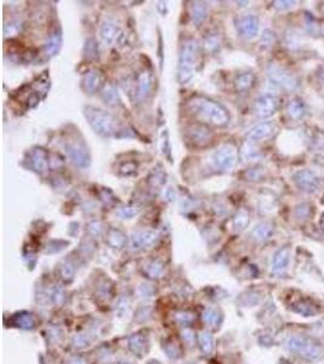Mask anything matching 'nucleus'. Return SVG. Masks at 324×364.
Segmentation results:
<instances>
[{"mask_svg":"<svg viewBox=\"0 0 324 364\" xmlns=\"http://www.w3.org/2000/svg\"><path fill=\"white\" fill-rule=\"evenodd\" d=\"M189 109L198 118L215 127H225L230 123V113L222 104L207 97H195L189 102Z\"/></svg>","mask_w":324,"mask_h":364,"instance_id":"obj_1","label":"nucleus"},{"mask_svg":"<svg viewBox=\"0 0 324 364\" xmlns=\"http://www.w3.org/2000/svg\"><path fill=\"white\" fill-rule=\"evenodd\" d=\"M84 116L91 129L102 137H113L119 133L120 128L117 118L103 109L87 106L84 108Z\"/></svg>","mask_w":324,"mask_h":364,"instance_id":"obj_2","label":"nucleus"},{"mask_svg":"<svg viewBox=\"0 0 324 364\" xmlns=\"http://www.w3.org/2000/svg\"><path fill=\"white\" fill-rule=\"evenodd\" d=\"M199 61V44L197 40L188 39L182 44L179 57V82L187 84L195 73V67Z\"/></svg>","mask_w":324,"mask_h":364,"instance_id":"obj_3","label":"nucleus"},{"mask_svg":"<svg viewBox=\"0 0 324 364\" xmlns=\"http://www.w3.org/2000/svg\"><path fill=\"white\" fill-rule=\"evenodd\" d=\"M285 347L290 352L310 362H318L324 357V351L320 344L307 336L293 335L285 341Z\"/></svg>","mask_w":324,"mask_h":364,"instance_id":"obj_4","label":"nucleus"},{"mask_svg":"<svg viewBox=\"0 0 324 364\" xmlns=\"http://www.w3.org/2000/svg\"><path fill=\"white\" fill-rule=\"evenodd\" d=\"M65 151L76 167L85 169L90 165L91 157L89 148L83 140H78L77 137L68 138L65 142Z\"/></svg>","mask_w":324,"mask_h":364,"instance_id":"obj_5","label":"nucleus"},{"mask_svg":"<svg viewBox=\"0 0 324 364\" xmlns=\"http://www.w3.org/2000/svg\"><path fill=\"white\" fill-rule=\"evenodd\" d=\"M238 160L237 148L232 143H225L219 147L211 156V163L216 169L229 171L234 167Z\"/></svg>","mask_w":324,"mask_h":364,"instance_id":"obj_6","label":"nucleus"},{"mask_svg":"<svg viewBox=\"0 0 324 364\" xmlns=\"http://www.w3.org/2000/svg\"><path fill=\"white\" fill-rule=\"evenodd\" d=\"M267 74L272 84H275L276 87L288 91L295 90L299 87L298 78L282 67L271 65L267 68Z\"/></svg>","mask_w":324,"mask_h":364,"instance_id":"obj_7","label":"nucleus"},{"mask_svg":"<svg viewBox=\"0 0 324 364\" xmlns=\"http://www.w3.org/2000/svg\"><path fill=\"white\" fill-rule=\"evenodd\" d=\"M186 136L194 147H207L214 138L213 131L203 123L189 125L186 129Z\"/></svg>","mask_w":324,"mask_h":364,"instance_id":"obj_8","label":"nucleus"},{"mask_svg":"<svg viewBox=\"0 0 324 364\" xmlns=\"http://www.w3.org/2000/svg\"><path fill=\"white\" fill-rule=\"evenodd\" d=\"M293 181L296 187L305 193H315L320 187V178L309 169L299 170L293 175Z\"/></svg>","mask_w":324,"mask_h":364,"instance_id":"obj_9","label":"nucleus"},{"mask_svg":"<svg viewBox=\"0 0 324 364\" xmlns=\"http://www.w3.org/2000/svg\"><path fill=\"white\" fill-rule=\"evenodd\" d=\"M278 107H279V101L276 96L266 95L261 96L254 103V113L259 118H269L273 116L277 112Z\"/></svg>","mask_w":324,"mask_h":364,"instance_id":"obj_10","label":"nucleus"},{"mask_svg":"<svg viewBox=\"0 0 324 364\" xmlns=\"http://www.w3.org/2000/svg\"><path fill=\"white\" fill-rule=\"evenodd\" d=\"M100 37L104 45L111 46L116 42H119V39L123 37V32L116 21L106 18L101 23Z\"/></svg>","mask_w":324,"mask_h":364,"instance_id":"obj_11","label":"nucleus"},{"mask_svg":"<svg viewBox=\"0 0 324 364\" xmlns=\"http://www.w3.org/2000/svg\"><path fill=\"white\" fill-rule=\"evenodd\" d=\"M238 33L245 39H253L258 36L260 22L259 18L254 15H245L242 16L235 22Z\"/></svg>","mask_w":324,"mask_h":364,"instance_id":"obj_12","label":"nucleus"},{"mask_svg":"<svg viewBox=\"0 0 324 364\" xmlns=\"http://www.w3.org/2000/svg\"><path fill=\"white\" fill-rule=\"evenodd\" d=\"M158 239V234L153 231L136 232L131 235L129 247L133 251H140L154 244Z\"/></svg>","mask_w":324,"mask_h":364,"instance_id":"obj_13","label":"nucleus"},{"mask_svg":"<svg viewBox=\"0 0 324 364\" xmlns=\"http://www.w3.org/2000/svg\"><path fill=\"white\" fill-rule=\"evenodd\" d=\"M50 154L43 147H36L29 152V164L37 173H44L50 165Z\"/></svg>","mask_w":324,"mask_h":364,"instance_id":"obj_14","label":"nucleus"},{"mask_svg":"<svg viewBox=\"0 0 324 364\" xmlns=\"http://www.w3.org/2000/svg\"><path fill=\"white\" fill-rule=\"evenodd\" d=\"M290 264V250L289 248L283 247L275 253L271 262V271L273 274H283L288 270Z\"/></svg>","mask_w":324,"mask_h":364,"instance_id":"obj_15","label":"nucleus"},{"mask_svg":"<svg viewBox=\"0 0 324 364\" xmlns=\"http://www.w3.org/2000/svg\"><path fill=\"white\" fill-rule=\"evenodd\" d=\"M103 85V77L96 69H91V71L87 72L82 78V88L87 93H95L102 88Z\"/></svg>","mask_w":324,"mask_h":364,"instance_id":"obj_16","label":"nucleus"},{"mask_svg":"<svg viewBox=\"0 0 324 364\" xmlns=\"http://www.w3.org/2000/svg\"><path fill=\"white\" fill-rule=\"evenodd\" d=\"M275 133H276V125L271 122H264L260 123L256 127H254L253 129L249 130L246 136H248L250 140L258 141L271 137L272 135H275Z\"/></svg>","mask_w":324,"mask_h":364,"instance_id":"obj_17","label":"nucleus"},{"mask_svg":"<svg viewBox=\"0 0 324 364\" xmlns=\"http://www.w3.org/2000/svg\"><path fill=\"white\" fill-rule=\"evenodd\" d=\"M152 85H153V79L152 74L149 72L143 71L141 72L138 78V91H136V97L138 100H143L146 96L151 92Z\"/></svg>","mask_w":324,"mask_h":364,"instance_id":"obj_18","label":"nucleus"},{"mask_svg":"<svg viewBox=\"0 0 324 364\" xmlns=\"http://www.w3.org/2000/svg\"><path fill=\"white\" fill-rule=\"evenodd\" d=\"M291 310L295 313L304 316V317H315V316L320 313V309L315 304L305 299L298 300V301L294 302Z\"/></svg>","mask_w":324,"mask_h":364,"instance_id":"obj_19","label":"nucleus"},{"mask_svg":"<svg viewBox=\"0 0 324 364\" xmlns=\"http://www.w3.org/2000/svg\"><path fill=\"white\" fill-rule=\"evenodd\" d=\"M208 17V6L204 1H194L191 6V18L195 26L199 27L207 20Z\"/></svg>","mask_w":324,"mask_h":364,"instance_id":"obj_20","label":"nucleus"},{"mask_svg":"<svg viewBox=\"0 0 324 364\" xmlns=\"http://www.w3.org/2000/svg\"><path fill=\"white\" fill-rule=\"evenodd\" d=\"M106 243L113 249H122L127 244V235L123 233L120 229L111 228L107 232Z\"/></svg>","mask_w":324,"mask_h":364,"instance_id":"obj_21","label":"nucleus"},{"mask_svg":"<svg viewBox=\"0 0 324 364\" xmlns=\"http://www.w3.org/2000/svg\"><path fill=\"white\" fill-rule=\"evenodd\" d=\"M101 98L107 106L117 107L120 103L119 93L113 84H106L101 90Z\"/></svg>","mask_w":324,"mask_h":364,"instance_id":"obj_22","label":"nucleus"},{"mask_svg":"<svg viewBox=\"0 0 324 364\" xmlns=\"http://www.w3.org/2000/svg\"><path fill=\"white\" fill-rule=\"evenodd\" d=\"M273 233V227L270 222H260L251 231V238L255 242H265Z\"/></svg>","mask_w":324,"mask_h":364,"instance_id":"obj_23","label":"nucleus"},{"mask_svg":"<svg viewBox=\"0 0 324 364\" xmlns=\"http://www.w3.org/2000/svg\"><path fill=\"white\" fill-rule=\"evenodd\" d=\"M62 45V37L60 33H52L44 45V53L47 58L57 55Z\"/></svg>","mask_w":324,"mask_h":364,"instance_id":"obj_24","label":"nucleus"},{"mask_svg":"<svg viewBox=\"0 0 324 364\" xmlns=\"http://www.w3.org/2000/svg\"><path fill=\"white\" fill-rule=\"evenodd\" d=\"M250 222V214L245 209H239L232 219V229L234 232L244 231Z\"/></svg>","mask_w":324,"mask_h":364,"instance_id":"obj_25","label":"nucleus"},{"mask_svg":"<svg viewBox=\"0 0 324 364\" xmlns=\"http://www.w3.org/2000/svg\"><path fill=\"white\" fill-rule=\"evenodd\" d=\"M255 76L250 72L246 73H242L237 77L234 80V88L238 92H245V91L250 90L255 84Z\"/></svg>","mask_w":324,"mask_h":364,"instance_id":"obj_26","label":"nucleus"},{"mask_svg":"<svg viewBox=\"0 0 324 364\" xmlns=\"http://www.w3.org/2000/svg\"><path fill=\"white\" fill-rule=\"evenodd\" d=\"M12 323L16 326H18V328L28 330V329H33L34 326H36L37 320L32 313L21 312V313H17V315L13 316Z\"/></svg>","mask_w":324,"mask_h":364,"instance_id":"obj_27","label":"nucleus"},{"mask_svg":"<svg viewBox=\"0 0 324 364\" xmlns=\"http://www.w3.org/2000/svg\"><path fill=\"white\" fill-rule=\"evenodd\" d=\"M129 349L134 355L141 357L146 349V339L141 333L133 334L129 338Z\"/></svg>","mask_w":324,"mask_h":364,"instance_id":"obj_28","label":"nucleus"},{"mask_svg":"<svg viewBox=\"0 0 324 364\" xmlns=\"http://www.w3.org/2000/svg\"><path fill=\"white\" fill-rule=\"evenodd\" d=\"M202 319L209 326H219L222 323L224 316L216 309H207L202 315Z\"/></svg>","mask_w":324,"mask_h":364,"instance_id":"obj_29","label":"nucleus"},{"mask_svg":"<svg viewBox=\"0 0 324 364\" xmlns=\"http://www.w3.org/2000/svg\"><path fill=\"white\" fill-rule=\"evenodd\" d=\"M286 112H288L289 117L293 120H299L304 117L305 114V104L299 98H294L288 103L286 107Z\"/></svg>","mask_w":324,"mask_h":364,"instance_id":"obj_30","label":"nucleus"},{"mask_svg":"<svg viewBox=\"0 0 324 364\" xmlns=\"http://www.w3.org/2000/svg\"><path fill=\"white\" fill-rule=\"evenodd\" d=\"M164 273V265L158 260H152L147 262L144 266V274L151 279H158Z\"/></svg>","mask_w":324,"mask_h":364,"instance_id":"obj_31","label":"nucleus"},{"mask_svg":"<svg viewBox=\"0 0 324 364\" xmlns=\"http://www.w3.org/2000/svg\"><path fill=\"white\" fill-rule=\"evenodd\" d=\"M198 344L204 355H211L214 351V339L208 331H200L198 335Z\"/></svg>","mask_w":324,"mask_h":364,"instance_id":"obj_32","label":"nucleus"},{"mask_svg":"<svg viewBox=\"0 0 324 364\" xmlns=\"http://www.w3.org/2000/svg\"><path fill=\"white\" fill-rule=\"evenodd\" d=\"M221 46V39L219 34L209 33L204 39H203V47L205 51L214 53L218 51Z\"/></svg>","mask_w":324,"mask_h":364,"instance_id":"obj_33","label":"nucleus"},{"mask_svg":"<svg viewBox=\"0 0 324 364\" xmlns=\"http://www.w3.org/2000/svg\"><path fill=\"white\" fill-rule=\"evenodd\" d=\"M60 273L62 279H65L66 282H69V280L73 279L74 274H76V266H74V264L72 261L66 260L61 265Z\"/></svg>","mask_w":324,"mask_h":364,"instance_id":"obj_34","label":"nucleus"},{"mask_svg":"<svg viewBox=\"0 0 324 364\" xmlns=\"http://www.w3.org/2000/svg\"><path fill=\"white\" fill-rule=\"evenodd\" d=\"M149 186L153 189H159L164 186V183L167 182V175H165L163 171H154L152 174V176L149 178Z\"/></svg>","mask_w":324,"mask_h":364,"instance_id":"obj_35","label":"nucleus"},{"mask_svg":"<svg viewBox=\"0 0 324 364\" xmlns=\"http://www.w3.org/2000/svg\"><path fill=\"white\" fill-rule=\"evenodd\" d=\"M84 53L90 60H96L98 58V45L95 42V39H88L84 46Z\"/></svg>","mask_w":324,"mask_h":364,"instance_id":"obj_36","label":"nucleus"},{"mask_svg":"<svg viewBox=\"0 0 324 364\" xmlns=\"http://www.w3.org/2000/svg\"><path fill=\"white\" fill-rule=\"evenodd\" d=\"M163 349H164V351L168 355L169 358H179V357H180V355H181L180 346H179L176 342L171 341V340H169V341L164 342V345H163Z\"/></svg>","mask_w":324,"mask_h":364,"instance_id":"obj_37","label":"nucleus"},{"mask_svg":"<svg viewBox=\"0 0 324 364\" xmlns=\"http://www.w3.org/2000/svg\"><path fill=\"white\" fill-rule=\"evenodd\" d=\"M294 214H295L296 219H299V220H307L312 214L311 205L307 204V203H301L295 208Z\"/></svg>","mask_w":324,"mask_h":364,"instance_id":"obj_38","label":"nucleus"},{"mask_svg":"<svg viewBox=\"0 0 324 364\" xmlns=\"http://www.w3.org/2000/svg\"><path fill=\"white\" fill-rule=\"evenodd\" d=\"M260 299H261V296H260L256 291H248V293L243 294L239 300L242 301V305H244V306H254V305L259 304Z\"/></svg>","mask_w":324,"mask_h":364,"instance_id":"obj_39","label":"nucleus"},{"mask_svg":"<svg viewBox=\"0 0 324 364\" xmlns=\"http://www.w3.org/2000/svg\"><path fill=\"white\" fill-rule=\"evenodd\" d=\"M175 320L178 323H180L182 325H189L193 323V320L195 319L194 315L191 312H187V311H180V312H176L175 313Z\"/></svg>","mask_w":324,"mask_h":364,"instance_id":"obj_40","label":"nucleus"},{"mask_svg":"<svg viewBox=\"0 0 324 364\" xmlns=\"http://www.w3.org/2000/svg\"><path fill=\"white\" fill-rule=\"evenodd\" d=\"M104 231V226L103 224L100 220H93L88 224V232H89L90 235L93 237H100L101 234L103 233Z\"/></svg>","mask_w":324,"mask_h":364,"instance_id":"obj_41","label":"nucleus"},{"mask_svg":"<svg viewBox=\"0 0 324 364\" xmlns=\"http://www.w3.org/2000/svg\"><path fill=\"white\" fill-rule=\"evenodd\" d=\"M90 342V335H87V334H79V335H76L73 338V346L76 349H84V347L89 346Z\"/></svg>","mask_w":324,"mask_h":364,"instance_id":"obj_42","label":"nucleus"},{"mask_svg":"<svg viewBox=\"0 0 324 364\" xmlns=\"http://www.w3.org/2000/svg\"><path fill=\"white\" fill-rule=\"evenodd\" d=\"M276 42V36L275 33L271 31H269V29H266V31H264V33H262V37H261V45L264 47H271L273 44H275Z\"/></svg>","mask_w":324,"mask_h":364,"instance_id":"obj_43","label":"nucleus"},{"mask_svg":"<svg viewBox=\"0 0 324 364\" xmlns=\"http://www.w3.org/2000/svg\"><path fill=\"white\" fill-rule=\"evenodd\" d=\"M296 5V1H291V0H277L273 1V7L278 11H285V10L291 9Z\"/></svg>","mask_w":324,"mask_h":364,"instance_id":"obj_44","label":"nucleus"},{"mask_svg":"<svg viewBox=\"0 0 324 364\" xmlns=\"http://www.w3.org/2000/svg\"><path fill=\"white\" fill-rule=\"evenodd\" d=\"M138 214H139L138 209L133 208V207H128V208L120 209V210L117 213V215L122 219H133L134 216H136Z\"/></svg>","mask_w":324,"mask_h":364,"instance_id":"obj_45","label":"nucleus"},{"mask_svg":"<svg viewBox=\"0 0 324 364\" xmlns=\"http://www.w3.org/2000/svg\"><path fill=\"white\" fill-rule=\"evenodd\" d=\"M136 170H138V164L134 162H127L120 167V174L124 176L133 175L134 173H136Z\"/></svg>","mask_w":324,"mask_h":364,"instance_id":"obj_46","label":"nucleus"},{"mask_svg":"<svg viewBox=\"0 0 324 364\" xmlns=\"http://www.w3.org/2000/svg\"><path fill=\"white\" fill-rule=\"evenodd\" d=\"M243 156H244L246 160H254L259 157V152L258 149L253 148V146L246 144V146H244V148H243Z\"/></svg>","mask_w":324,"mask_h":364,"instance_id":"obj_47","label":"nucleus"},{"mask_svg":"<svg viewBox=\"0 0 324 364\" xmlns=\"http://www.w3.org/2000/svg\"><path fill=\"white\" fill-rule=\"evenodd\" d=\"M52 300L56 305H62L63 301L66 300L65 290L62 288H56L52 293Z\"/></svg>","mask_w":324,"mask_h":364,"instance_id":"obj_48","label":"nucleus"},{"mask_svg":"<svg viewBox=\"0 0 324 364\" xmlns=\"http://www.w3.org/2000/svg\"><path fill=\"white\" fill-rule=\"evenodd\" d=\"M129 305H130L129 299L127 298L119 299V301H118L116 306V312L119 313V315H124V313L128 311V309H129Z\"/></svg>","mask_w":324,"mask_h":364,"instance_id":"obj_49","label":"nucleus"},{"mask_svg":"<svg viewBox=\"0 0 324 364\" xmlns=\"http://www.w3.org/2000/svg\"><path fill=\"white\" fill-rule=\"evenodd\" d=\"M261 176H262V169H260V168L248 170L245 174V178L248 179L249 181H258L261 179Z\"/></svg>","mask_w":324,"mask_h":364,"instance_id":"obj_50","label":"nucleus"},{"mask_svg":"<svg viewBox=\"0 0 324 364\" xmlns=\"http://www.w3.org/2000/svg\"><path fill=\"white\" fill-rule=\"evenodd\" d=\"M18 31H20V25H18V22H11L9 23V25H5L4 27L5 37L15 36Z\"/></svg>","mask_w":324,"mask_h":364,"instance_id":"obj_51","label":"nucleus"},{"mask_svg":"<svg viewBox=\"0 0 324 364\" xmlns=\"http://www.w3.org/2000/svg\"><path fill=\"white\" fill-rule=\"evenodd\" d=\"M181 336L182 339H184V341L186 342L187 345H189V346H192V345L194 344V333L192 330H189V329H185V330H182L181 333Z\"/></svg>","mask_w":324,"mask_h":364,"instance_id":"obj_52","label":"nucleus"},{"mask_svg":"<svg viewBox=\"0 0 324 364\" xmlns=\"http://www.w3.org/2000/svg\"><path fill=\"white\" fill-rule=\"evenodd\" d=\"M154 294L153 286L149 284H142L140 286V295L142 298H151Z\"/></svg>","mask_w":324,"mask_h":364,"instance_id":"obj_53","label":"nucleus"},{"mask_svg":"<svg viewBox=\"0 0 324 364\" xmlns=\"http://www.w3.org/2000/svg\"><path fill=\"white\" fill-rule=\"evenodd\" d=\"M162 149L164 154L170 149V147H169V135L167 130H164L162 133Z\"/></svg>","mask_w":324,"mask_h":364,"instance_id":"obj_54","label":"nucleus"},{"mask_svg":"<svg viewBox=\"0 0 324 364\" xmlns=\"http://www.w3.org/2000/svg\"><path fill=\"white\" fill-rule=\"evenodd\" d=\"M144 316H147V317H148V316H149V309H148V307H142V309L139 310L138 316H136V318H138V320H140V319L141 320H146L147 318L144 317Z\"/></svg>","mask_w":324,"mask_h":364,"instance_id":"obj_55","label":"nucleus"},{"mask_svg":"<svg viewBox=\"0 0 324 364\" xmlns=\"http://www.w3.org/2000/svg\"><path fill=\"white\" fill-rule=\"evenodd\" d=\"M67 364H87V362L82 357H72L69 358Z\"/></svg>","mask_w":324,"mask_h":364,"instance_id":"obj_56","label":"nucleus"},{"mask_svg":"<svg viewBox=\"0 0 324 364\" xmlns=\"http://www.w3.org/2000/svg\"><path fill=\"white\" fill-rule=\"evenodd\" d=\"M320 227L321 229H322V232L324 233V213L321 215V219H320Z\"/></svg>","mask_w":324,"mask_h":364,"instance_id":"obj_57","label":"nucleus"},{"mask_svg":"<svg viewBox=\"0 0 324 364\" xmlns=\"http://www.w3.org/2000/svg\"><path fill=\"white\" fill-rule=\"evenodd\" d=\"M148 364H160V363L158 362V361H149Z\"/></svg>","mask_w":324,"mask_h":364,"instance_id":"obj_58","label":"nucleus"},{"mask_svg":"<svg viewBox=\"0 0 324 364\" xmlns=\"http://www.w3.org/2000/svg\"><path fill=\"white\" fill-rule=\"evenodd\" d=\"M118 364H133V363H130V362H127V361H122V362H119V363H118Z\"/></svg>","mask_w":324,"mask_h":364,"instance_id":"obj_59","label":"nucleus"},{"mask_svg":"<svg viewBox=\"0 0 324 364\" xmlns=\"http://www.w3.org/2000/svg\"><path fill=\"white\" fill-rule=\"evenodd\" d=\"M323 11H324V5H323Z\"/></svg>","mask_w":324,"mask_h":364,"instance_id":"obj_60","label":"nucleus"}]
</instances>
